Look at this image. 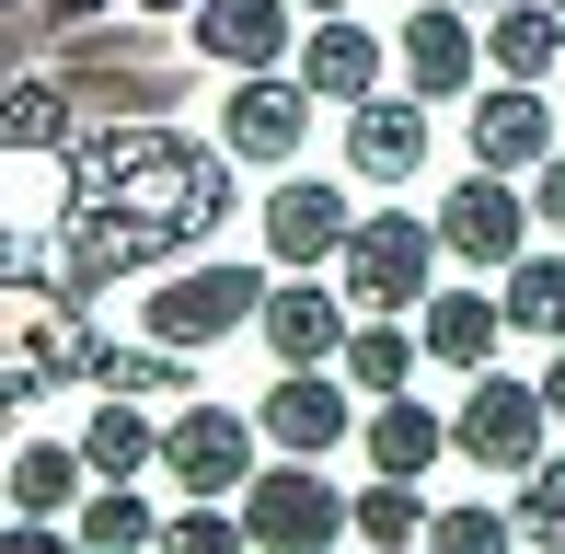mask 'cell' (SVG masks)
Returning <instances> with one entry per match:
<instances>
[{
  "label": "cell",
  "mask_w": 565,
  "mask_h": 554,
  "mask_svg": "<svg viewBox=\"0 0 565 554\" xmlns=\"http://www.w3.org/2000/svg\"><path fill=\"white\" fill-rule=\"evenodd\" d=\"M70 162V209H58V277L70 289H116V277L173 266L185 243H209L231 220V150H196L173 128H93L58 150Z\"/></svg>",
  "instance_id": "6da1fadb"
},
{
  "label": "cell",
  "mask_w": 565,
  "mask_h": 554,
  "mask_svg": "<svg viewBox=\"0 0 565 554\" xmlns=\"http://www.w3.org/2000/svg\"><path fill=\"white\" fill-rule=\"evenodd\" d=\"M347 289H358V312H416V300L439 289V220L370 209L347 232Z\"/></svg>",
  "instance_id": "7a4b0ae2"
},
{
  "label": "cell",
  "mask_w": 565,
  "mask_h": 554,
  "mask_svg": "<svg viewBox=\"0 0 565 554\" xmlns=\"http://www.w3.org/2000/svg\"><path fill=\"white\" fill-rule=\"evenodd\" d=\"M139 312H150L162 347H220V335H243V323L266 312V266H185V277H162Z\"/></svg>",
  "instance_id": "3957f363"
},
{
  "label": "cell",
  "mask_w": 565,
  "mask_h": 554,
  "mask_svg": "<svg viewBox=\"0 0 565 554\" xmlns=\"http://www.w3.org/2000/svg\"><path fill=\"white\" fill-rule=\"evenodd\" d=\"M543 427H554V405H543V382H497V370H473V393H461L450 439L473 450L484 473H531V462H543Z\"/></svg>",
  "instance_id": "277c9868"
},
{
  "label": "cell",
  "mask_w": 565,
  "mask_h": 554,
  "mask_svg": "<svg viewBox=\"0 0 565 554\" xmlns=\"http://www.w3.org/2000/svg\"><path fill=\"white\" fill-rule=\"evenodd\" d=\"M243 543L323 554V543H347V497L323 473H243Z\"/></svg>",
  "instance_id": "5b68a950"
},
{
  "label": "cell",
  "mask_w": 565,
  "mask_h": 554,
  "mask_svg": "<svg viewBox=\"0 0 565 554\" xmlns=\"http://www.w3.org/2000/svg\"><path fill=\"white\" fill-rule=\"evenodd\" d=\"M162 473L185 497H243V473H254V416H231V405H185L162 427Z\"/></svg>",
  "instance_id": "8992f818"
},
{
  "label": "cell",
  "mask_w": 565,
  "mask_h": 554,
  "mask_svg": "<svg viewBox=\"0 0 565 554\" xmlns=\"http://www.w3.org/2000/svg\"><path fill=\"white\" fill-rule=\"evenodd\" d=\"M312 139V82H277V70H243L220 105V150L231 162H289Z\"/></svg>",
  "instance_id": "52a82bcc"
},
{
  "label": "cell",
  "mask_w": 565,
  "mask_h": 554,
  "mask_svg": "<svg viewBox=\"0 0 565 554\" xmlns=\"http://www.w3.org/2000/svg\"><path fill=\"white\" fill-rule=\"evenodd\" d=\"M531 243V196H508V173H461L450 185V209H439V255H461V266H508Z\"/></svg>",
  "instance_id": "ba28073f"
},
{
  "label": "cell",
  "mask_w": 565,
  "mask_h": 554,
  "mask_svg": "<svg viewBox=\"0 0 565 554\" xmlns=\"http://www.w3.org/2000/svg\"><path fill=\"white\" fill-rule=\"evenodd\" d=\"M347 232H358V209L335 185H312V173H289V185L266 196V255L277 266H323V255H347Z\"/></svg>",
  "instance_id": "9c48e42d"
},
{
  "label": "cell",
  "mask_w": 565,
  "mask_h": 554,
  "mask_svg": "<svg viewBox=\"0 0 565 554\" xmlns=\"http://www.w3.org/2000/svg\"><path fill=\"white\" fill-rule=\"evenodd\" d=\"M347 162L370 173V185H404V173L427 162V93H404V105L358 93V105H347Z\"/></svg>",
  "instance_id": "30bf717a"
},
{
  "label": "cell",
  "mask_w": 565,
  "mask_h": 554,
  "mask_svg": "<svg viewBox=\"0 0 565 554\" xmlns=\"http://www.w3.org/2000/svg\"><path fill=\"white\" fill-rule=\"evenodd\" d=\"M300 82H312V105H358V93H381V35L358 12H312V35H300Z\"/></svg>",
  "instance_id": "8fae6325"
},
{
  "label": "cell",
  "mask_w": 565,
  "mask_h": 554,
  "mask_svg": "<svg viewBox=\"0 0 565 554\" xmlns=\"http://www.w3.org/2000/svg\"><path fill=\"white\" fill-rule=\"evenodd\" d=\"M543 150H554V105L531 82H497L473 105V162L484 173H543Z\"/></svg>",
  "instance_id": "7c38bea8"
},
{
  "label": "cell",
  "mask_w": 565,
  "mask_h": 554,
  "mask_svg": "<svg viewBox=\"0 0 565 554\" xmlns=\"http://www.w3.org/2000/svg\"><path fill=\"white\" fill-rule=\"evenodd\" d=\"M185 35L209 46L220 70H277L289 58V0H196Z\"/></svg>",
  "instance_id": "4fadbf2b"
},
{
  "label": "cell",
  "mask_w": 565,
  "mask_h": 554,
  "mask_svg": "<svg viewBox=\"0 0 565 554\" xmlns=\"http://www.w3.org/2000/svg\"><path fill=\"white\" fill-rule=\"evenodd\" d=\"M497 335H508V312H497L484 289H427V300H416V347H427L439 370H484V359H497Z\"/></svg>",
  "instance_id": "5bb4252c"
},
{
  "label": "cell",
  "mask_w": 565,
  "mask_h": 554,
  "mask_svg": "<svg viewBox=\"0 0 565 554\" xmlns=\"http://www.w3.org/2000/svg\"><path fill=\"white\" fill-rule=\"evenodd\" d=\"M254 323H266V347H277L289 370L347 359V300H335V289H266V312H254Z\"/></svg>",
  "instance_id": "9a60e30c"
},
{
  "label": "cell",
  "mask_w": 565,
  "mask_h": 554,
  "mask_svg": "<svg viewBox=\"0 0 565 554\" xmlns=\"http://www.w3.org/2000/svg\"><path fill=\"white\" fill-rule=\"evenodd\" d=\"M82 139V93L46 82V70H12L0 82V150H70Z\"/></svg>",
  "instance_id": "2e32d148"
},
{
  "label": "cell",
  "mask_w": 565,
  "mask_h": 554,
  "mask_svg": "<svg viewBox=\"0 0 565 554\" xmlns=\"http://www.w3.org/2000/svg\"><path fill=\"white\" fill-rule=\"evenodd\" d=\"M266 439H277V450H300V462H312V450H335V439H347V393L323 382V370H289V382H266Z\"/></svg>",
  "instance_id": "e0dca14e"
},
{
  "label": "cell",
  "mask_w": 565,
  "mask_h": 554,
  "mask_svg": "<svg viewBox=\"0 0 565 554\" xmlns=\"http://www.w3.org/2000/svg\"><path fill=\"white\" fill-rule=\"evenodd\" d=\"M404 82H416L427 105H450V93L473 82V23H461L450 0H439V12H416V23H404Z\"/></svg>",
  "instance_id": "ac0fdd59"
},
{
  "label": "cell",
  "mask_w": 565,
  "mask_h": 554,
  "mask_svg": "<svg viewBox=\"0 0 565 554\" xmlns=\"http://www.w3.org/2000/svg\"><path fill=\"white\" fill-rule=\"evenodd\" d=\"M484 58H497V82H543V70L565 58V12H543V0H497V23H484Z\"/></svg>",
  "instance_id": "d6986e66"
},
{
  "label": "cell",
  "mask_w": 565,
  "mask_h": 554,
  "mask_svg": "<svg viewBox=\"0 0 565 554\" xmlns=\"http://www.w3.org/2000/svg\"><path fill=\"white\" fill-rule=\"evenodd\" d=\"M450 450V427L416 405V393H381V416H370V473H427Z\"/></svg>",
  "instance_id": "ffe728a7"
},
{
  "label": "cell",
  "mask_w": 565,
  "mask_h": 554,
  "mask_svg": "<svg viewBox=\"0 0 565 554\" xmlns=\"http://www.w3.org/2000/svg\"><path fill=\"white\" fill-rule=\"evenodd\" d=\"M497 277H508V289H497V312L520 323V335H565V255H531V243H520Z\"/></svg>",
  "instance_id": "44dd1931"
},
{
  "label": "cell",
  "mask_w": 565,
  "mask_h": 554,
  "mask_svg": "<svg viewBox=\"0 0 565 554\" xmlns=\"http://www.w3.org/2000/svg\"><path fill=\"white\" fill-rule=\"evenodd\" d=\"M82 462H93V473H139V462H162V427L139 416V393L93 405V427H82Z\"/></svg>",
  "instance_id": "7402d4cb"
},
{
  "label": "cell",
  "mask_w": 565,
  "mask_h": 554,
  "mask_svg": "<svg viewBox=\"0 0 565 554\" xmlns=\"http://www.w3.org/2000/svg\"><path fill=\"white\" fill-rule=\"evenodd\" d=\"M82 450H58V439H35V450H12V473H0V486H12V509H35V520H58L70 497H82Z\"/></svg>",
  "instance_id": "603a6c76"
},
{
  "label": "cell",
  "mask_w": 565,
  "mask_h": 554,
  "mask_svg": "<svg viewBox=\"0 0 565 554\" xmlns=\"http://www.w3.org/2000/svg\"><path fill=\"white\" fill-rule=\"evenodd\" d=\"M347 382H358V393H404V382H416V335H404L393 312L358 323V335H347Z\"/></svg>",
  "instance_id": "cb8c5ba5"
},
{
  "label": "cell",
  "mask_w": 565,
  "mask_h": 554,
  "mask_svg": "<svg viewBox=\"0 0 565 554\" xmlns=\"http://www.w3.org/2000/svg\"><path fill=\"white\" fill-rule=\"evenodd\" d=\"M82 543L93 554H139V543H162V520H150L139 486H105V497H82Z\"/></svg>",
  "instance_id": "d4e9b609"
},
{
  "label": "cell",
  "mask_w": 565,
  "mask_h": 554,
  "mask_svg": "<svg viewBox=\"0 0 565 554\" xmlns=\"http://www.w3.org/2000/svg\"><path fill=\"white\" fill-rule=\"evenodd\" d=\"M347 532L358 543H427V509H416V473H381L370 497L347 509Z\"/></svg>",
  "instance_id": "484cf974"
},
{
  "label": "cell",
  "mask_w": 565,
  "mask_h": 554,
  "mask_svg": "<svg viewBox=\"0 0 565 554\" xmlns=\"http://www.w3.org/2000/svg\"><path fill=\"white\" fill-rule=\"evenodd\" d=\"M93 382L105 393H162V382H185V347H93Z\"/></svg>",
  "instance_id": "4316f807"
},
{
  "label": "cell",
  "mask_w": 565,
  "mask_h": 554,
  "mask_svg": "<svg viewBox=\"0 0 565 554\" xmlns=\"http://www.w3.org/2000/svg\"><path fill=\"white\" fill-rule=\"evenodd\" d=\"M520 543H565V450L520 473Z\"/></svg>",
  "instance_id": "83f0119b"
},
{
  "label": "cell",
  "mask_w": 565,
  "mask_h": 554,
  "mask_svg": "<svg viewBox=\"0 0 565 554\" xmlns=\"http://www.w3.org/2000/svg\"><path fill=\"white\" fill-rule=\"evenodd\" d=\"M427 543H450V554H497V543H520V520H497V509H450V520H427Z\"/></svg>",
  "instance_id": "f1b7e54d"
},
{
  "label": "cell",
  "mask_w": 565,
  "mask_h": 554,
  "mask_svg": "<svg viewBox=\"0 0 565 554\" xmlns=\"http://www.w3.org/2000/svg\"><path fill=\"white\" fill-rule=\"evenodd\" d=\"M162 543H185V554H231V543H243V520H231L220 497H196V509H173V532H162Z\"/></svg>",
  "instance_id": "f546056e"
},
{
  "label": "cell",
  "mask_w": 565,
  "mask_h": 554,
  "mask_svg": "<svg viewBox=\"0 0 565 554\" xmlns=\"http://www.w3.org/2000/svg\"><path fill=\"white\" fill-rule=\"evenodd\" d=\"M531 196H543V220L565 232V150H543V185H531Z\"/></svg>",
  "instance_id": "4dcf8cb0"
},
{
  "label": "cell",
  "mask_w": 565,
  "mask_h": 554,
  "mask_svg": "<svg viewBox=\"0 0 565 554\" xmlns=\"http://www.w3.org/2000/svg\"><path fill=\"white\" fill-rule=\"evenodd\" d=\"M35 12H46V23H93L105 0H35Z\"/></svg>",
  "instance_id": "1f68e13d"
},
{
  "label": "cell",
  "mask_w": 565,
  "mask_h": 554,
  "mask_svg": "<svg viewBox=\"0 0 565 554\" xmlns=\"http://www.w3.org/2000/svg\"><path fill=\"white\" fill-rule=\"evenodd\" d=\"M543 405H554V416H565V347H554V370H543Z\"/></svg>",
  "instance_id": "d6a6232c"
},
{
  "label": "cell",
  "mask_w": 565,
  "mask_h": 554,
  "mask_svg": "<svg viewBox=\"0 0 565 554\" xmlns=\"http://www.w3.org/2000/svg\"><path fill=\"white\" fill-rule=\"evenodd\" d=\"M289 12H358V0H289Z\"/></svg>",
  "instance_id": "836d02e7"
},
{
  "label": "cell",
  "mask_w": 565,
  "mask_h": 554,
  "mask_svg": "<svg viewBox=\"0 0 565 554\" xmlns=\"http://www.w3.org/2000/svg\"><path fill=\"white\" fill-rule=\"evenodd\" d=\"M139 12H196V0H139Z\"/></svg>",
  "instance_id": "e575fe53"
},
{
  "label": "cell",
  "mask_w": 565,
  "mask_h": 554,
  "mask_svg": "<svg viewBox=\"0 0 565 554\" xmlns=\"http://www.w3.org/2000/svg\"><path fill=\"white\" fill-rule=\"evenodd\" d=\"M461 12H497V0H461Z\"/></svg>",
  "instance_id": "d590c367"
},
{
  "label": "cell",
  "mask_w": 565,
  "mask_h": 554,
  "mask_svg": "<svg viewBox=\"0 0 565 554\" xmlns=\"http://www.w3.org/2000/svg\"><path fill=\"white\" fill-rule=\"evenodd\" d=\"M554 12H565V0H554Z\"/></svg>",
  "instance_id": "8d00e7d4"
}]
</instances>
